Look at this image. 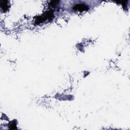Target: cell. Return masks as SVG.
<instances>
[{"instance_id":"2","label":"cell","mask_w":130,"mask_h":130,"mask_svg":"<svg viewBox=\"0 0 130 130\" xmlns=\"http://www.w3.org/2000/svg\"><path fill=\"white\" fill-rule=\"evenodd\" d=\"M8 3L7 1H2L1 2V8L4 11H6L8 9Z\"/></svg>"},{"instance_id":"1","label":"cell","mask_w":130,"mask_h":130,"mask_svg":"<svg viewBox=\"0 0 130 130\" xmlns=\"http://www.w3.org/2000/svg\"><path fill=\"white\" fill-rule=\"evenodd\" d=\"M73 9L79 11H83L88 10V8L87 6L83 4H78L76 5L73 7Z\"/></svg>"}]
</instances>
